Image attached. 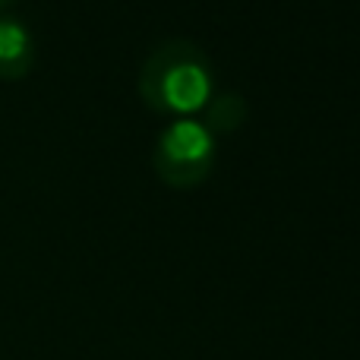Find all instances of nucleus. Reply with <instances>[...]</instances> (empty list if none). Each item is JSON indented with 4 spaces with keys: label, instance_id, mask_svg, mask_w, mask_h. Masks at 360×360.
Returning a JSON list of instances; mask_svg holds the SVG:
<instances>
[{
    "label": "nucleus",
    "instance_id": "nucleus-4",
    "mask_svg": "<svg viewBox=\"0 0 360 360\" xmlns=\"http://www.w3.org/2000/svg\"><path fill=\"white\" fill-rule=\"evenodd\" d=\"M205 111V130L212 133V136H228V133L240 130L243 120H247L250 108H247V98L237 92H218L209 98V105L202 108Z\"/></svg>",
    "mask_w": 360,
    "mask_h": 360
},
{
    "label": "nucleus",
    "instance_id": "nucleus-2",
    "mask_svg": "<svg viewBox=\"0 0 360 360\" xmlns=\"http://www.w3.org/2000/svg\"><path fill=\"white\" fill-rule=\"evenodd\" d=\"M218 158V143L202 120H171L155 139L152 168L171 190H193L212 174Z\"/></svg>",
    "mask_w": 360,
    "mask_h": 360
},
{
    "label": "nucleus",
    "instance_id": "nucleus-5",
    "mask_svg": "<svg viewBox=\"0 0 360 360\" xmlns=\"http://www.w3.org/2000/svg\"><path fill=\"white\" fill-rule=\"evenodd\" d=\"M6 4H10V0H0V10H4V6H6Z\"/></svg>",
    "mask_w": 360,
    "mask_h": 360
},
{
    "label": "nucleus",
    "instance_id": "nucleus-1",
    "mask_svg": "<svg viewBox=\"0 0 360 360\" xmlns=\"http://www.w3.org/2000/svg\"><path fill=\"white\" fill-rule=\"evenodd\" d=\"M136 89L149 111L168 120H184L199 114L215 95V70L196 41L168 38L149 51Z\"/></svg>",
    "mask_w": 360,
    "mask_h": 360
},
{
    "label": "nucleus",
    "instance_id": "nucleus-3",
    "mask_svg": "<svg viewBox=\"0 0 360 360\" xmlns=\"http://www.w3.org/2000/svg\"><path fill=\"white\" fill-rule=\"evenodd\" d=\"M35 63V38L19 16L0 13V79H22Z\"/></svg>",
    "mask_w": 360,
    "mask_h": 360
}]
</instances>
